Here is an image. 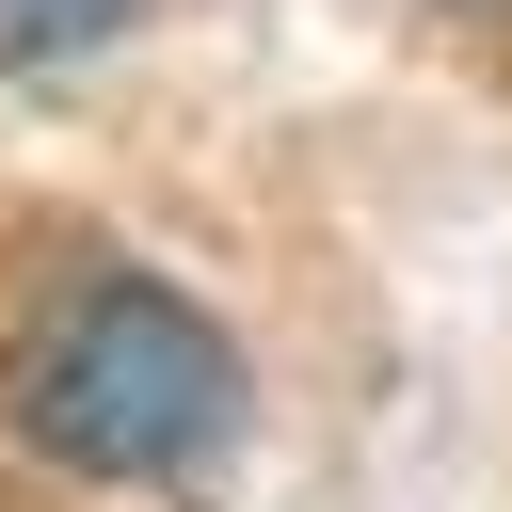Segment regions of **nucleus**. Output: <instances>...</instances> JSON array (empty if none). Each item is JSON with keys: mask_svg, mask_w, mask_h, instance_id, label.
Returning <instances> with one entry per match:
<instances>
[{"mask_svg": "<svg viewBox=\"0 0 512 512\" xmlns=\"http://www.w3.org/2000/svg\"><path fill=\"white\" fill-rule=\"evenodd\" d=\"M16 448L64 464V480H112V496H160L192 480L224 432H240V352L192 288L128 272V256H80L32 320H16Z\"/></svg>", "mask_w": 512, "mask_h": 512, "instance_id": "obj_1", "label": "nucleus"}, {"mask_svg": "<svg viewBox=\"0 0 512 512\" xmlns=\"http://www.w3.org/2000/svg\"><path fill=\"white\" fill-rule=\"evenodd\" d=\"M144 0H0V64H80V48H112Z\"/></svg>", "mask_w": 512, "mask_h": 512, "instance_id": "obj_2", "label": "nucleus"}, {"mask_svg": "<svg viewBox=\"0 0 512 512\" xmlns=\"http://www.w3.org/2000/svg\"><path fill=\"white\" fill-rule=\"evenodd\" d=\"M464 16H512V0H464Z\"/></svg>", "mask_w": 512, "mask_h": 512, "instance_id": "obj_3", "label": "nucleus"}]
</instances>
